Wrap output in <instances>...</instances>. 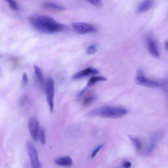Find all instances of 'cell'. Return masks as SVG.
<instances>
[{"instance_id": "1", "label": "cell", "mask_w": 168, "mask_h": 168, "mask_svg": "<svg viewBox=\"0 0 168 168\" xmlns=\"http://www.w3.org/2000/svg\"><path fill=\"white\" fill-rule=\"evenodd\" d=\"M31 26L38 31L45 34H54L66 31L69 28L59 23L52 17L43 15L33 14L28 18Z\"/></svg>"}, {"instance_id": "22", "label": "cell", "mask_w": 168, "mask_h": 168, "mask_svg": "<svg viewBox=\"0 0 168 168\" xmlns=\"http://www.w3.org/2000/svg\"><path fill=\"white\" fill-rule=\"evenodd\" d=\"M23 82L24 85H26L27 83L28 80V77L27 74L26 73H24L22 76Z\"/></svg>"}, {"instance_id": "24", "label": "cell", "mask_w": 168, "mask_h": 168, "mask_svg": "<svg viewBox=\"0 0 168 168\" xmlns=\"http://www.w3.org/2000/svg\"><path fill=\"white\" fill-rule=\"evenodd\" d=\"M165 48L167 50H168V41L165 44Z\"/></svg>"}, {"instance_id": "18", "label": "cell", "mask_w": 168, "mask_h": 168, "mask_svg": "<svg viewBox=\"0 0 168 168\" xmlns=\"http://www.w3.org/2000/svg\"><path fill=\"white\" fill-rule=\"evenodd\" d=\"M97 49H96L95 45H90L87 48L86 50L87 54L89 55L94 54L97 51Z\"/></svg>"}, {"instance_id": "8", "label": "cell", "mask_w": 168, "mask_h": 168, "mask_svg": "<svg viewBox=\"0 0 168 168\" xmlns=\"http://www.w3.org/2000/svg\"><path fill=\"white\" fill-rule=\"evenodd\" d=\"M99 73V71L92 67H89L75 74L72 76L73 80L79 79L89 75H94Z\"/></svg>"}, {"instance_id": "7", "label": "cell", "mask_w": 168, "mask_h": 168, "mask_svg": "<svg viewBox=\"0 0 168 168\" xmlns=\"http://www.w3.org/2000/svg\"><path fill=\"white\" fill-rule=\"evenodd\" d=\"M30 134L34 141L38 139L39 134V122L37 118L33 116L30 118L28 123Z\"/></svg>"}, {"instance_id": "14", "label": "cell", "mask_w": 168, "mask_h": 168, "mask_svg": "<svg viewBox=\"0 0 168 168\" xmlns=\"http://www.w3.org/2000/svg\"><path fill=\"white\" fill-rule=\"evenodd\" d=\"M34 67L37 79H38L39 82L43 85L44 83V80L42 69L36 65H34Z\"/></svg>"}, {"instance_id": "6", "label": "cell", "mask_w": 168, "mask_h": 168, "mask_svg": "<svg viewBox=\"0 0 168 168\" xmlns=\"http://www.w3.org/2000/svg\"><path fill=\"white\" fill-rule=\"evenodd\" d=\"M27 148L32 168H41L39 155L36 149L30 142L27 143Z\"/></svg>"}, {"instance_id": "23", "label": "cell", "mask_w": 168, "mask_h": 168, "mask_svg": "<svg viewBox=\"0 0 168 168\" xmlns=\"http://www.w3.org/2000/svg\"><path fill=\"white\" fill-rule=\"evenodd\" d=\"M131 164L129 161H125L123 164V166L126 168H129L131 167Z\"/></svg>"}, {"instance_id": "19", "label": "cell", "mask_w": 168, "mask_h": 168, "mask_svg": "<svg viewBox=\"0 0 168 168\" xmlns=\"http://www.w3.org/2000/svg\"><path fill=\"white\" fill-rule=\"evenodd\" d=\"M10 8L14 10H19V8L16 1H7Z\"/></svg>"}, {"instance_id": "10", "label": "cell", "mask_w": 168, "mask_h": 168, "mask_svg": "<svg viewBox=\"0 0 168 168\" xmlns=\"http://www.w3.org/2000/svg\"><path fill=\"white\" fill-rule=\"evenodd\" d=\"M54 162L59 166L69 167L72 165L73 161L70 157L65 156L56 159Z\"/></svg>"}, {"instance_id": "3", "label": "cell", "mask_w": 168, "mask_h": 168, "mask_svg": "<svg viewBox=\"0 0 168 168\" xmlns=\"http://www.w3.org/2000/svg\"><path fill=\"white\" fill-rule=\"evenodd\" d=\"M45 92L50 110L52 112L54 107L55 83L53 79L51 77L48 78L47 80Z\"/></svg>"}, {"instance_id": "21", "label": "cell", "mask_w": 168, "mask_h": 168, "mask_svg": "<svg viewBox=\"0 0 168 168\" xmlns=\"http://www.w3.org/2000/svg\"><path fill=\"white\" fill-rule=\"evenodd\" d=\"M103 144L99 145L97 148L95 149L94 151H93L91 155V158L92 159L94 158L96 156L98 152H99V151L100 150L101 148L103 147Z\"/></svg>"}, {"instance_id": "13", "label": "cell", "mask_w": 168, "mask_h": 168, "mask_svg": "<svg viewBox=\"0 0 168 168\" xmlns=\"http://www.w3.org/2000/svg\"><path fill=\"white\" fill-rule=\"evenodd\" d=\"M107 79L103 76H94L90 78L88 83V87H92L96 83L99 82L105 81Z\"/></svg>"}, {"instance_id": "2", "label": "cell", "mask_w": 168, "mask_h": 168, "mask_svg": "<svg viewBox=\"0 0 168 168\" xmlns=\"http://www.w3.org/2000/svg\"><path fill=\"white\" fill-rule=\"evenodd\" d=\"M127 112L125 109L123 108L104 106L93 110L89 115L92 116L117 119L125 115Z\"/></svg>"}, {"instance_id": "4", "label": "cell", "mask_w": 168, "mask_h": 168, "mask_svg": "<svg viewBox=\"0 0 168 168\" xmlns=\"http://www.w3.org/2000/svg\"><path fill=\"white\" fill-rule=\"evenodd\" d=\"M135 83L138 85L150 88H157L160 84L154 80L149 79L144 75L141 71L139 70L135 78Z\"/></svg>"}, {"instance_id": "5", "label": "cell", "mask_w": 168, "mask_h": 168, "mask_svg": "<svg viewBox=\"0 0 168 168\" xmlns=\"http://www.w3.org/2000/svg\"><path fill=\"white\" fill-rule=\"evenodd\" d=\"M74 31L77 34L83 35L87 33L96 32L97 28L92 25L83 23H75L71 24Z\"/></svg>"}, {"instance_id": "16", "label": "cell", "mask_w": 168, "mask_h": 168, "mask_svg": "<svg viewBox=\"0 0 168 168\" xmlns=\"http://www.w3.org/2000/svg\"><path fill=\"white\" fill-rule=\"evenodd\" d=\"M95 97L94 96L90 95L87 96L84 99L83 101V104L85 106H87L91 104L94 101Z\"/></svg>"}, {"instance_id": "11", "label": "cell", "mask_w": 168, "mask_h": 168, "mask_svg": "<svg viewBox=\"0 0 168 168\" xmlns=\"http://www.w3.org/2000/svg\"><path fill=\"white\" fill-rule=\"evenodd\" d=\"M154 1L147 0L142 2L138 6L137 11L139 13H144L153 7Z\"/></svg>"}, {"instance_id": "9", "label": "cell", "mask_w": 168, "mask_h": 168, "mask_svg": "<svg viewBox=\"0 0 168 168\" xmlns=\"http://www.w3.org/2000/svg\"><path fill=\"white\" fill-rule=\"evenodd\" d=\"M148 46L149 52L151 55L155 57H159V51L156 43L153 39L149 38L148 39Z\"/></svg>"}, {"instance_id": "12", "label": "cell", "mask_w": 168, "mask_h": 168, "mask_svg": "<svg viewBox=\"0 0 168 168\" xmlns=\"http://www.w3.org/2000/svg\"><path fill=\"white\" fill-rule=\"evenodd\" d=\"M42 7L45 8L55 9L60 11H64L65 8L63 6L56 4V3L47 2L44 3L42 5Z\"/></svg>"}, {"instance_id": "20", "label": "cell", "mask_w": 168, "mask_h": 168, "mask_svg": "<svg viewBox=\"0 0 168 168\" xmlns=\"http://www.w3.org/2000/svg\"><path fill=\"white\" fill-rule=\"evenodd\" d=\"M92 5L96 7H102V3L101 1H88Z\"/></svg>"}, {"instance_id": "15", "label": "cell", "mask_w": 168, "mask_h": 168, "mask_svg": "<svg viewBox=\"0 0 168 168\" xmlns=\"http://www.w3.org/2000/svg\"><path fill=\"white\" fill-rule=\"evenodd\" d=\"M128 137L134 145L137 150L139 151L140 150L142 145L141 142L139 139L136 137L131 135H129Z\"/></svg>"}, {"instance_id": "17", "label": "cell", "mask_w": 168, "mask_h": 168, "mask_svg": "<svg viewBox=\"0 0 168 168\" xmlns=\"http://www.w3.org/2000/svg\"><path fill=\"white\" fill-rule=\"evenodd\" d=\"M39 136L40 142L44 145L45 144L46 139L44 129L42 127L40 128L39 132Z\"/></svg>"}]
</instances>
